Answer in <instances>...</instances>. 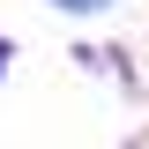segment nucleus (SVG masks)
<instances>
[{
    "mask_svg": "<svg viewBox=\"0 0 149 149\" xmlns=\"http://www.w3.org/2000/svg\"><path fill=\"white\" fill-rule=\"evenodd\" d=\"M60 8H104V0H60Z\"/></svg>",
    "mask_w": 149,
    "mask_h": 149,
    "instance_id": "f257e3e1",
    "label": "nucleus"
}]
</instances>
